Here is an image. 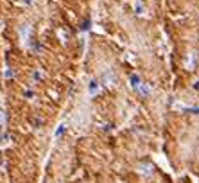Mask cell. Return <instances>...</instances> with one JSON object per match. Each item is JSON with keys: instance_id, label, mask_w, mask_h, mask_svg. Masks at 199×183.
Segmentation results:
<instances>
[{"instance_id": "obj_1", "label": "cell", "mask_w": 199, "mask_h": 183, "mask_svg": "<svg viewBox=\"0 0 199 183\" xmlns=\"http://www.w3.org/2000/svg\"><path fill=\"white\" fill-rule=\"evenodd\" d=\"M2 120H4V111L0 110V122H2Z\"/></svg>"}]
</instances>
